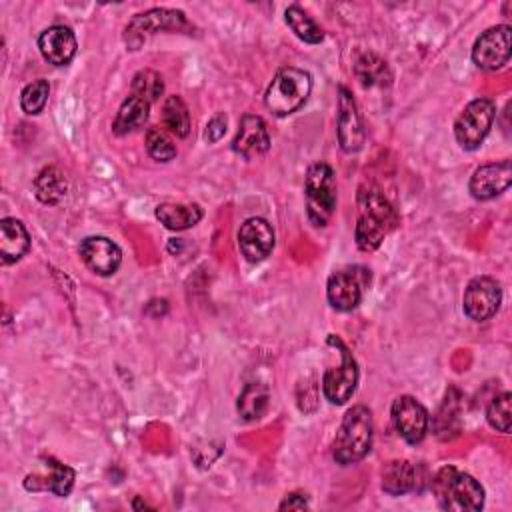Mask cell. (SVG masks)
Masks as SVG:
<instances>
[{
  "label": "cell",
  "mask_w": 512,
  "mask_h": 512,
  "mask_svg": "<svg viewBox=\"0 0 512 512\" xmlns=\"http://www.w3.org/2000/svg\"><path fill=\"white\" fill-rule=\"evenodd\" d=\"M398 226V214L388 198L372 184L358 192V218L354 228L356 246L362 252H374L384 238Z\"/></svg>",
  "instance_id": "obj_1"
},
{
  "label": "cell",
  "mask_w": 512,
  "mask_h": 512,
  "mask_svg": "<svg viewBox=\"0 0 512 512\" xmlns=\"http://www.w3.org/2000/svg\"><path fill=\"white\" fill-rule=\"evenodd\" d=\"M430 488L442 510L478 512L484 506L480 482L454 466H442L430 480Z\"/></svg>",
  "instance_id": "obj_2"
},
{
  "label": "cell",
  "mask_w": 512,
  "mask_h": 512,
  "mask_svg": "<svg viewBox=\"0 0 512 512\" xmlns=\"http://www.w3.org/2000/svg\"><path fill=\"white\" fill-rule=\"evenodd\" d=\"M372 436H374V424L372 414L364 404L352 406L336 432L334 444H332V456L338 464L348 466L360 462L372 448Z\"/></svg>",
  "instance_id": "obj_3"
},
{
  "label": "cell",
  "mask_w": 512,
  "mask_h": 512,
  "mask_svg": "<svg viewBox=\"0 0 512 512\" xmlns=\"http://www.w3.org/2000/svg\"><path fill=\"white\" fill-rule=\"evenodd\" d=\"M310 92H312L310 72L296 66H284L274 74L266 90L264 104L274 116H290L304 106Z\"/></svg>",
  "instance_id": "obj_4"
},
{
  "label": "cell",
  "mask_w": 512,
  "mask_h": 512,
  "mask_svg": "<svg viewBox=\"0 0 512 512\" xmlns=\"http://www.w3.org/2000/svg\"><path fill=\"white\" fill-rule=\"evenodd\" d=\"M304 196H306V214L308 220L316 226L322 228L330 222L336 202H338V192H336V174L330 164L326 162H314L304 180Z\"/></svg>",
  "instance_id": "obj_5"
},
{
  "label": "cell",
  "mask_w": 512,
  "mask_h": 512,
  "mask_svg": "<svg viewBox=\"0 0 512 512\" xmlns=\"http://www.w3.org/2000/svg\"><path fill=\"white\" fill-rule=\"evenodd\" d=\"M164 30H190V22L182 10L152 8L136 14L124 30V42L130 50H138L150 36Z\"/></svg>",
  "instance_id": "obj_6"
},
{
  "label": "cell",
  "mask_w": 512,
  "mask_h": 512,
  "mask_svg": "<svg viewBox=\"0 0 512 512\" xmlns=\"http://www.w3.org/2000/svg\"><path fill=\"white\" fill-rule=\"evenodd\" d=\"M328 344L336 346L340 352V364L332 366L324 372L322 378V390L328 402L340 406L344 402H348L352 398V394L356 392L358 386V364L356 358L352 356L350 348L334 334L328 336Z\"/></svg>",
  "instance_id": "obj_7"
},
{
  "label": "cell",
  "mask_w": 512,
  "mask_h": 512,
  "mask_svg": "<svg viewBox=\"0 0 512 512\" xmlns=\"http://www.w3.org/2000/svg\"><path fill=\"white\" fill-rule=\"evenodd\" d=\"M496 118V104L490 98H476L464 106L454 120L456 142L464 150H476L488 136Z\"/></svg>",
  "instance_id": "obj_8"
},
{
  "label": "cell",
  "mask_w": 512,
  "mask_h": 512,
  "mask_svg": "<svg viewBox=\"0 0 512 512\" xmlns=\"http://www.w3.org/2000/svg\"><path fill=\"white\" fill-rule=\"evenodd\" d=\"M370 284V270L364 266H350L336 270L326 284V296L334 310L350 312L354 310L364 296L366 286Z\"/></svg>",
  "instance_id": "obj_9"
},
{
  "label": "cell",
  "mask_w": 512,
  "mask_h": 512,
  "mask_svg": "<svg viewBox=\"0 0 512 512\" xmlns=\"http://www.w3.org/2000/svg\"><path fill=\"white\" fill-rule=\"evenodd\" d=\"M502 302V288L500 282L492 276H476L468 282L464 296H462V308L464 314L474 322H484L492 318Z\"/></svg>",
  "instance_id": "obj_10"
},
{
  "label": "cell",
  "mask_w": 512,
  "mask_h": 512,
  "mask_svg": "<svg viewBox=\"0 0 512 512\" xmlns=\"http://www.w3.org/2000/svg\"><path fill=\"white\" fill-rule=\"evenodd\" d=\"M510 36L512 30L508 24H498L484 30L472 46V62L482 70L502 68L512 54Z\"/></svg>",
  "instance_id": "obj_11"
},
{
  "label": "cell",
  "mask_w": 512,
  "mask_h": 512,
  "mask_svg": "<svg viewBox=\"0 0 512 512\" xmlns=\"http://www.w3.org/2000/svg\"><path fill=\"white\" fill-rule=\"evenodd\" d=\"M396 432L408 444H420L428 432V410L414 396H398L390 408Z\"/></svg>",
  "instance_id": "obj_12"
},
{
  "label": "cell",
  "mask_w": 512,
  "mask_h": 512,
  "mask_svg": "<svg viewBox=\"0 0 512 512\" xmlns=\"http://www.w3.org/2000/svg\"><path fill=\"white\" fill-rule=\"evenodd\" d=\"M338 142L348 154L358 152L366 142L362 116L346 86H338Z\"/></svg>",
  "instance_id": "obj_13"
},
{
  "label": "cell",
  "mask_w": 512,
  "mask_h": 512,
  "mask_svg": "<svg viewBox=\"0 0 512 512\" xmlns=\"http://www.w3.org/2000/svg\"><path fill=\"white\" fill-rule=\"evenodd\" d=\"M274 238L272 224L266 218L252 216L244 220L238 230V248L248 262L256 264L270 256L274 250Z\"/></svg>",
  "instance_id": "obj_14"
},
{
  "label": "cell",
  "mask_w": 512,
  "mask_h": 512,
  "mask_svg": "<svg viewBox=\"0 0 512 512\" xmlns=\"http://www.w3.org/2000/svg\"><path fill=\"white\" fill-rule=\"evenodd\" d=\"M430 484L426 476V468L408 460H392L382 468V490L400 496L408 492H422L424 486Z\"/></svg>",
  "instance_id": "obj_15"
},
{
  "label": "cell",
  "mask_w": 512,
  "mask_h": 512,
  "mask_svg": "<svg viewBox=\"0 0 512 512\" xmlns=\"http://www.w3.org/2000/svg\"><path fill=\"white\" fill-rule=\"evenodd\" d=\"M78 254L82 262L98 276L114 274L122 262L120 246L106 236H86L78 246Z\"/></svg>",
  "instance_id": "obj_16"
},
{
  "label": "cell",
  "mask_w": 512,
  "mask_h": 512,
  "mask_svg": "<svg viewBox=\"0 0 512 512\" xmlns=\"http://www.w3.org/2000/svg\"><path fill=\"white\" fill-rule=\"evenodd\" d=\"M512 182V164L508 158L500 162H488L474 170L468 182V190L476 200H492L502 194Z\"/></svg>",
  "instance_id": "obj_17"
},
{
  "label": "cell",
  "mask_w": 512,
  "mask_h": 512,
  "mask_svg": "<svg viewBox=\"0 0 512 512\" xmlns=\"http://www.w3.org/2000/svg\"><path fill=\"white\" fill-rule=\"evenodd\" d=\"M270 134L266 122L258 114H244L240 118L236 136L232 140V150L246 160H254L268 152Z\"/></svg>",
  "instance_id": "obj_18"
},
{
  "label": "cell",
  "mask_w": 512,
  "mask_h": 512,
  "mask_svg": "<svg viewBox=\"0 0 512 512\" xmlns=\"http://www.w3.org/2000/svg\"><path fill=\"white\" fill-rule=\"evenodd\" d=\"M76 48H78V42H76L72 28H68L64 24L48 26L38 36V50H40L42 58L52 66L70 64L76 54Z\"/></svg>",
  "instance_id": "obj_19"
},
{
  "label": "cell",
  "mask_w": 512,
  "mask_h": 512,
  "mask_svg": "<svg viewBox=\"0 0 512 512\" xmlns=\"http://www.w3.org/2000/svg\"><path fill=\"white\" fill-rule=\"evenodd\" d=\"M46 466L48 474H28L24 480V488L32 492H52L56 496H68L72 492L76 472L52 456L46 458Z\"/></svg>",
  "instance_id": "obj_20"
},
{
  "label": "cell",
  "mask_w": 512,
  "mask_h": 512,
  "mask_svg": "<svg viewBox=\"0 0 512 512\" xmlns=\"http://www.w3.org/2000/svg\"><path fill=\"white\" fill-rule=\"evenodd\" d=\"M30 248V234L16 218L0 220V260L2 264L18 262Z\"/></svg>",
  "instance_id": "obj_21"
},
{
  "label": "cell",
  "mask_w": 512,
  "mask_h": 512,
  "mask_svg": "<svg viewBox=\"0 0 512 512\" xmlns=\"http://www.w3.org/2000/svg\"><path fill=\"white\" fill-rule=\"evenodd\" d=\"M156 218L160 224H164L168 230H186L196 226L204 212L198 204H174V202H162L156 206Z\"/></svg>",
  "instance_id": "obj_22"
},
{
  "label": "cell",
  "mask_w": 512,
  "mask_h": 512,
  "mask_svg": "<svg viewBox=\"0 0 512 512\" xmlns=\"http://www.w3.org/2000/svg\"><path fill=\"white\" fill-rule=\"evenodd\" d=\"M150 106L146 100L130 94L118 108L116 118L112 122V132L118 136H124L128 132H134L136 128L144 126L150 116Z\"/></svg>",
  "instance_id": "obj_23"
},
{
  "label": "cell",
  "mask_w": 512,
  "mask_h": 512,
  "mask_svg": "<svg viewBox=\"0 0 512 512\" xmlns=\"http://www.w3.org/2000/svg\"><path fill=\"white\" fill-rule=\"evenodd\" d=\"M68 192V180L64 172L56 166H46L34 178V194L42 204L54 206L58 204Z\"/></svg>",
  "instance_id": "obj_24"
},
{
  "label": "cell",
  "mask_w": 512,
  "mask_h": 512,
  "mask_svg": "<svg viewBox=\"0 0 512 512\" xmlns=\"http://www.w3.org/2000/svg\"><path fill=\"white\" fill-rule=\"evenodd\" d=\"M354 74L364 88H374V86L384 88L392 82V72L388 64L374 52H364L358 56L354 64Z\"/></svg>",
  "instance_id": "obj_25"
},
{
  "label": "cell",
  "mask_w": 512,
  "mask_h": 512,
  "mask_svg": "<svg viewBox=\"0 0 512 512\" xmlns=\"http://www.w3.org/2000/svg\"><path fill=\"white\" fill-rule=\"evenodd\" d=\"M268 400H270V392L266 384L250 382L244 386V390L238 396V402H236L238 414L244 420H258L268 410Z\"/></svg>",
  "instance_id": "obj_26"
},
{
  "label": "cell",
  "mask_w": 512,
  "mask_h": 512,
  "mask_svg": "<svg viewBox=\"0 0 512 512\" xmlns=\"http://www.w3.org/2000/svg\"><path fill=\"white\" fill-rule=\"evenodd\" d=\"M284 20L302 42L320 44L324 40V30L316 24V20L302 6L290 4L284 12Z\"/></svg>",
  "instance_id": "obj_27"
},
{
  "label": "cell",
  "mask_w": 512,
  "mask_h": 512,
  "mask_svg": "<svg viewBox=\"0 0 512 512\" xmlns=\"http://www.w3.org/2000/svg\"><path fill=\"white\" fill-rule=\"evenodd\" d=\"M162 124L170 134H174L178 138H186L190 134V112L180 96L172 94L164 100Z\"/></svg>",
  "instance_id": "obj_28"
},
{
  "label": "cell",
  "mask_w": 512,
  "mask_h": 512,
  "mask_svg": "<svg viewBox=\"0 0 512 512\" xmlns=\"http://www.w3.org/2000/svg\"><path fill=\"white\" fill-rule=\"evenodd\" d=\"M164 92V82L162 76L156 70H140L134 74L132 78V86H130V94L146 100L148 104H154Z\"/></svg>",
  "instance_id": "obj_29"
},
{
  "label": "cell",
  "mask_w": 512,
  "mask_h": 512,
  "mask_svg": "<svg viewBox=\"0 0 512 512\" xmlns=\"http://www.w3.org/2000/svg\"><path fill=\"white\" fill-rule=\"evenodd\" d=\"M146 150L158 162H170L176 156L174 140L164 126H152L146 132Z\"/></svg>",
  "instance_id": "obj_30"
},
{
  "label": "cell",
  "mask_w": 512,
  "mask_h": 512,
  "mask_svg": "<svg viewBox=\"0 0 512 512\" xmlns=\"http://www.w3.org/2000/svg\"><path fill=\"white\" fill-rule=\"evenodd\" d=\"M510 404H512V396L510 392H502L498 396H494L486 408V420L488 424L502 432V434H508L510 432V426H512V410H510Z\"/></svg>",
  "instance_id": "obj_31"
},
{
  "label": "cell",
  "mask_w": 512,
  "mask_h": 512,
  "mask_svg": "<svg viewBox=\"0 0 512 512\" xmlns=\"http://www.w3.org/2000/svg\"><path fill=\"white\" fill-rule=\"evenodd\" d=\"M48 96H50V84L48 80L44 78H38L30 84L24 86L22 94H20V106L26 114L30 116H36L44 110L46 102H48Z\"/></svg>",
  "instance_id": "obj_32"
},
{
  "label": "cell",
  "mask_w": 512,
  "mask_h": 512,
  "mask_svg": "<svg viewBox=\"0 0 512 512\" xmlns=\"http://www.w3.org/2000/svg\"><path fill=\"white\" fill-rule=\"evenodd\" d=\"M224 134H226V116H224V114H216V116L206 124L204 140L210 142V144H214V142H218Z\"/></svg>",
  "instance_id": "obj_33"
},
{
  "label": "cell",
  "mask_w": 512,
  "mask_h": 512,
  "mask_svg": "<svg viewBox=\"0 0 512 512\" xmlns=\"http://www.w3.org/2000/svg\"><path fill=\"white\" fill-rule=\"evenodd\" d=\"M310 504H308V496L306 494H302V492H292V494H288L282 502H280V510H304V508H308Z\"/></svg>",
  "instance_id": "obj_34"
}]
</instances>
